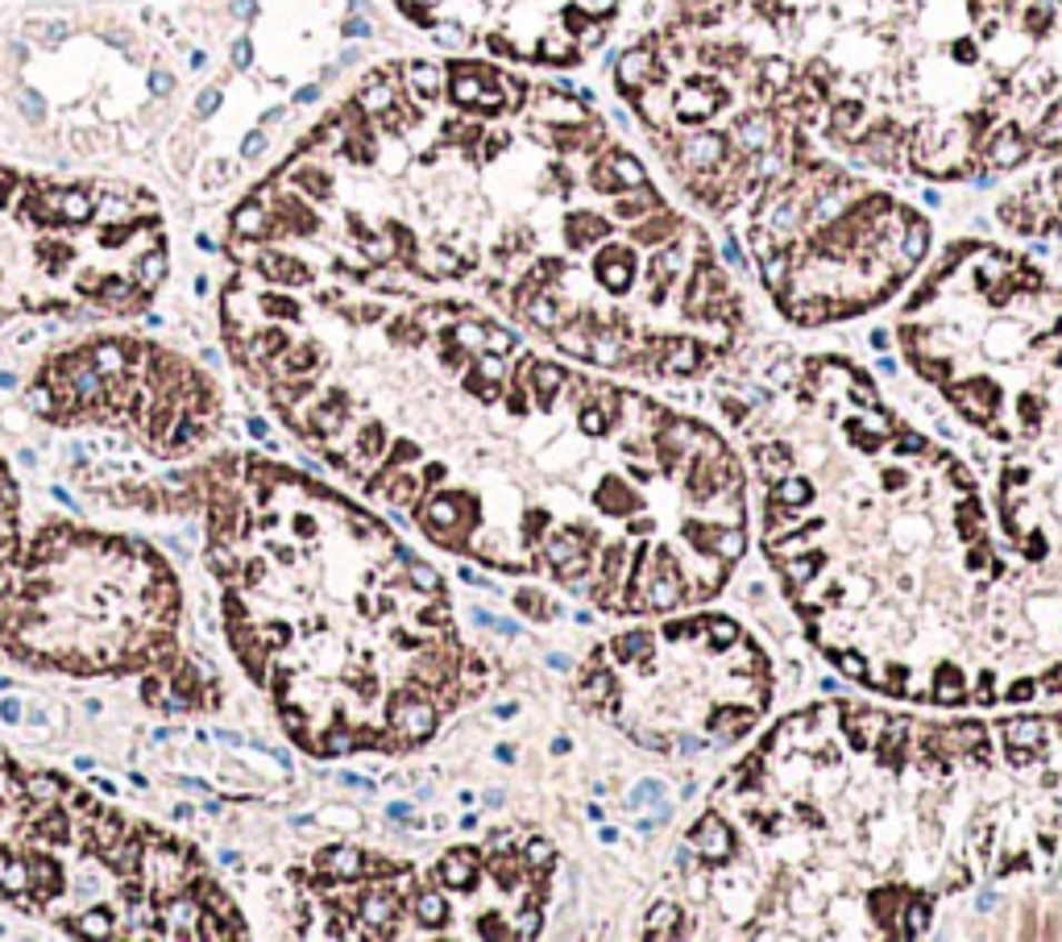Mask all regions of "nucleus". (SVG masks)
<instances>
[{
	"label": "nucleus",
	"instance_id": "1a4fd4ad",
	"mask_svg": "<svg viewBox=\"0 0 1062 942\" xmlns=\"http://www.w3.org/2000/svg\"><path fill=\"white\" fill-rule=\"evenodd\" d=\"M1001 731L1009 747H1038V743H1046V718H1013Z\"/></svg>",
	"mask_w": 1062,
	"mask_h": 942
},
{
	"label": "nucleus",
	"instance_id": "ddd939ff",
	"mask_svg": "<svg viewBox=\"0 0 1062 942\" xmlns=\"http://www.w3.org/2000/svg\"><path fill=\"white\" fill-rule=\"evenodd\" d=\"M26 403H30V411H33V416H42V419H62L59 399H54V390H50V383H38V387H30V395H26Z\"/></svg>",
	"mask_w": 1062,
	"mask_h": 942
},
{
	"label": "nucleus",
	"instance_id": "a211bd4d",
	"mask_svg": "<svg viewBox=\"0 0 1062 942\" xmlns=\"http://www.w3.org/2000/svg\"><path fill=\"white\" fill-rule=\"evenodd\" d=\"M96 793H105V797H117V785H112V781H105V776H96Z\"/></svg>",
	"mask_w": 1062,
	"mask_h": 942
},
{
	"label": "nucleus",
	"instance_id": "9b49d317",
	"mask_svg": "<svg viewBox=\"0 0 1062 942\" xmlns=\"http://www.w3.org/2000/svg\"><path fill=\"white\" fill-rule=\"evenodd\" d=\"M0 889L13 896V901H26V889H30V864H26V860H4V864H0Z\"/></svg>",
	"mask_w": 1062,
	"mask_h": 942
},
{
	"label": "nucleus",
	"instance_id": "7ed1b4c3",
	"mask_svg": "<svg viewBox=\"0 0 1062 942\" xmlns=\"http://www.w3.org/2000/svg\"><path fill=\"white\" fill-rule=\"evenodd\" d=\"M150 249H167V229L138 187L0 167V325L17 308L138 311L150 299L138 282Z\"/></svg>",
	"mask_w": 1062,
	"mask_h": 942
},
{
	"label": "nucleus",
	"instance_id": "9d476101",
	"mask_svg": "<svg viewBox=\"0 0 1062 942\" xmlns=\"http://www.w3.org/2000/svg\"><path fill=\"white\" fill-rule=\"evenodd\" d=\"M76 922V934L79 939H108V934H117V918H112V910H88V913H79V918H71Z\"/></svg>",
	"mask_w": 1062,
	"mask_h": 942
},
{
	"label": "nucleus",
	"instance_id": "f03ea898",
	"mask_svg": "<svg viewBox=\"0 0 1062 942\" xmlns=\"http://www.w3.org/2000/svg\"><path fill=\"white\" fill-rule=\"evenodd\" d=\"M668 30L855 167L987 187L1062 162V0H681Z\"/></svg>",
	"mask_w": 1062,
	"mask_h": 942
},
{
	"label": "nucleus",
	"instance_id": "6ab92c4d",
	"mask_svg": "<svg viewBox=\"0 0 1062 942\" xmlns=\"http://www.w3.org/2000/svg\"><path fill=\"white\" fill-rule=\"evenodd\" d=\"M407 814H411V805H403V802L390 805V819H407Z\"/></svg>",
	"mask_w": 1062,
	"mask_h": 942
},
{
	"label": "nucleus",
	"instance_id": "f257e3e1",
	"mask_svg": "<svg viewBox=\"0 0 1062 942\" xmlns=\"http://www.w3.org/2000/svg\"><path fill=\"white\" fill-rule=\"evenodd\" d=\"M237 246H278L349 287L478 282L524 320L553 299L589 349L632 366L726 349L740 291L709 232L569 88L482 59L386 62L229 217Z\"/></svg>",
	"mask_w": 1062,
	"mask_h": 942
},
{
	"label": "nucleus",
	"instance_id": "dca6fc26",
	"mask_svg": "<svg viewBox=\"0 0 1062 942\" xmlns=\"http://www.w3.org/2000/svg\"><path fill=\"white\" fill-rule=\"evenodd\" d=\"M21 714H26V711H21V702H17V697H4V702H0V718H4V723H17Z\"/></svg>",
	"mask_w": 1062,
	"mask_h": 942
},
{
	"label": "nucleus",
	"instance_id": "423d86ee",
	"mask_svg": "<svg viewBox=\"0 0 1062 942\" xmlns=\"http://www.w3.org/2000/svg\"><path fill=\"white\" fill-rule=\"evenodd\" d=\"M316 864L333 876V881H357V876H366V855L354 847H337V851H320V860Z\"/></svg>",
	"mask_w": 1062,
	"mask_h": 942
},
{
	"label": "nucleus",
	"instance_id": "39448f33",
	"mask_svg": "<svg viewBox=\"0 0 1062 942\" xmlns=\"http://www.w3.org/2000/svg\"><path fill=\"white\" fill-rule=\"evenodd\" d=\"M26 864H30V889H38V901L50 905V901L67 889V881H62V864L59 860H50V855H30Z\"/></svg>",
	"mask_w": 1062,
	"mask_h": 942
},
{
	"label": "nucleus",
	"instance_id": "f8f14e48",
	"mask_svg": "<svg viewBox=\"0 0 1062 942\" xmlns=\"http://www.w3.org/2000/svg\"><path fill=\"white\" fill-rule=\"evenodd\" d=\"M407 582L419 589V594H440L445 589V582H440V573L431 569V565H424V561H407Z\"/></svg>",
	"mask_w": 1062,
	"mask_h": 942
},
{
	"label": "nucleus",
	"instance_id": "412c9836",
	"mask_svg": "<svg viewBox=\"0 0 1062 942\" xmlns=\"http://www.w3.org/2000/svg\"><path fill=\"white\" fill-rule=\"evenodd\" d=\"M0 690H13V681H9V677H0Z\"/></svg>",
	"mask_w": 1062,
	"mask_h": 942
},
{
	"label": "nucleus",
	"instance_id": "4468645a",
	"mask_svg": "<svg viewBox=\"0 0 1062 942\" xmlns=\"http://www.w3.org/2000/svg\"><path fill=\"white\" fill-rule=\"evenodd\" d=\"M26 793L33 797V805H50V802H59V797H62V781H59V776H50V773H38V776H30Z\"/></svg>",
	"mask_w": 1062,
	"mask_h": 942
},
{
	"label": "nucleus",
	"instance_id": "0eeeda50",
	"mask_svg": "<svg viewBox=\"0 0 1062 942\" xmlns=\"http://www.w3.org/2000/svg\"><path fill=\"white\" fill-rule=\"evenodd\" d=\"M411 913H416V922H424V926H445L448 922V901L440 889H419L416 896H411Z\"/></svg>",
	"mask_w": 1062,
	"mask_h": 942
},
{
	"label": "nucleus",
	"instance_id": "aec40b11",
	"mask_svg": "<svg viewBox=\"0 0 1062 942\" xmlns=\"http://www.w3.org/2000/svg\"><path fill=\"white\" fill-rule=\"evenodd\" d=\"M9 387H17V378H13V374L0 370V390H9Z\"/></svg>",
	"mask_w": 1062,
	"mask_h": 942
},
{
	"label": "nucleus",
	"instance_id": "6e6552de",
	"mask_svg": "<svg viewBox=\"0 0 1062 942\" xmlns=\"http://www.w3.org/2000/svg\"><path fill=\"white\" fill-rule=\"evenodd\" d=\"M125 831H129V822H121L117 814H96L92 822H88V847L92 851H108V847H117L125 839Z\"/></svg>",
	"mask_w": 1062,
	"mask_h": 942
},
{
	"label": "nucleus",
	"instance_id": "20e7f679",
	"mask_svg": "<svg viewBox=\"0 0 1062 942\" xmlns=\"http://www.w3.org/2000/svg\"><path fill=\"white\" fill-rule=\"evenodd\" d=\"M407 21L448 50L573 67L606 42L618 0H395Z\"/></svg>",
	"mask_w": 1062,
	"mask_h": 942
},
{
	"label": "nucleus",
	"instance_id": "f3484780",
	"mask_svg": "<svg viewBox=\"0 0 1062 942\" xmlns=\"http://www.w3.org/2000/svg\"><path fill=\"white\" fill-rule=\"evenodd\" d=\"M249 436L254 440H270V424L266 419H249Z\"/></svg>",
	"mask_w": 1062,
	"mask_h": 942
},
{
	"label": "nucleus",
	"instance_id": "2eb2a0df",
	"mask_svg": "<svg viewBox=\"0 0 1062 942\" xmlns=\"http://www.w3.org/2000/svg\"><path fill=\"white\" fill-rule=\"evenodd\" d=\"M677 918H681V910H677V905H656V910L647 913V922H652V926L661 930V934H664V930H668V926H673V922H677Z\"/></svg>",
	"mask_w": 1062,
	"mask_h": 942
}]
</instances>
